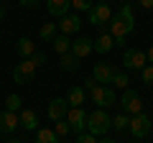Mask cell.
I'll use <instances>...</instances> for the list:
<instances>
[{
	"label": "cell",
	"instance_id": "obj_1",
	"mask_svg": "<svg viewBox=\"0 0 153 143\" xmlns=\"http://www.w3.org/2000/svg\"><path fill=\"white\" fill-rule=\"evenodd\" d=\"M135 31V18H133V5L130 3H123L120 10L115 13L110 18V33H112V39H125L130 33Z\"/></svg>",
	"mask_w": 153,
	"mask_h": 143
},
{
	"label": "cell",
	"instance_id": "obj_2",
	"mask_svg": "<svg viewBox=\"0 0 153 143\" xmlns=\"http://www.w3.org/2000/svg\"><path fill=\"white\" fill-rule=\"evenodd\" d=\"M84 89H89V95H92V102L100 105V107H110V105L117 102V95H115V89L110 87V84H97V82H94V77L84 79Z\"/></svg>",
	"mask_w": 153,
	"mask_h": 143
},
{
	"label": "cell",
	"instance_id": "obj_3",
	"mask_svg": "<svg viewBox=\"0 0 153 143\" xmlns=\"http://www.w3.org/2000/svg\"><path fill=\"white\" fill-rule=\"evenodd\" d=\"M110 128H112V118H110L102 107L87 115V130L92 133V136H105Z\"/></svg>",
	"mask_w": 153,
	"mask_h": 143
},
{
	"label": "cell",
	"instance_id": "obj_4",
	"mask_svg": "<svg viewBox=\"0 0 153 143\" xmlns=\"http://www.w3.org/2000/svg\"><path fill=\"white\" fill-rule=\"evenodd\" d=\"M36 61L33 59H23L16 64V69H13V79H16V84H28L33 82V77H36Z\"/></svg>",
	"mask_w": 153,
	"mask_h": 143
},
{
	"label": "cell",
	"instance_id": "obj_5",
	"mask_svg": "<svg viewBox=\"0 0 153 143\" xmlns=\"http://www.w3.org/2000/svg\"><path fill=\"white\" fill-rule=\"evenodd\" d=\"M110 18H112V10H110V5L105 3V0H100V3H94V5L89 8V23H92L94 28L107 26Z\"/></svg>",
	"mask_w": 153,
	"mask_h": 143
},
{
	"label": "cell",
	"instance_id": "obj_6",
	"mask_svg": "<svg viewBox=\"0 0 153 143\" xmlns=\"http://www.w3.org/2000/svg\"><path fill=\"white\" fill-rule=\"evenodd\" d=\"M128 130H130L135 138H146V136H151V130H153V120L146 115V112H138V115L130 118Z\"/></svg>",
	"mask_w": 153,
	"mask_h": 143
},
{
	"label": "cell",
	"instance_id": "obj_7",
	"mask_svg": "<svg viewBox=\"0 0 153 143\" xmlns=\"http://www.w3.org/2000/svg\"><path fill=\"white\" fill-rule=\"evenodd\" d=\"M120 105H123V112H128V115H138V112H143L140 95H138L135 89H130V87H125V92H123V97H120Z\"/></svg>",
	"mask_w": 153,
	"mask_h": 143
},
{
	"label": "cell",
	"instance_id": "obj_8",
	"mask_svg": "<svg viewBox=\"0 0 153 143\" xmlns=\"http://www.w3.org/2000/svg\"><path fill=\"white\" fill-rule=\"evenodd\" d=\"M123 64H125V69H138L140 72L143 66L148 64V56L143 49H128L125 54H123Z\"/></svg>",
	"mask_w": 153,
	"mask_h": 143
},
{
	"label": "cell",
	"instance_id": "obj_9",
	"mask_svg": "<svg viewBox=\"0 0 153 143\" xmlns=\"http://www.w3.org/2000/svg\"><path fill=\"white\" fill-rule=\"evenodd\" d=\"M66 123L71 125L74 133H82L84 128H87V112H84L82 107H69V112H66Z\"/></svg>",
	"mask_w": 153,
	"mask_h": 143
},
{
	"label": "cell",
	"instance_id": "obj_10",
	"mask_svg": "<svg viewBox=\"0 0 153 143\" xmlns=\"http://www.w3.org/2000/svg\"><path fill=\"white\" fill-rule=\"evenodd\" d=\"M69 107H71V105L66 102V97H54V100L49 102V118H51L54 123H56V120H64L66 112H69Z\"/></svg>",
	"mask_w": 153,
	"mask_h": 143
},
{
	"label": "cell",
	"instance_id": "obj_11",
	"mask_svg": "<svg viewBox=\"0 0 153 143\" xmlns=\"http://www.w3.org/2000/svg\"><path fill=\"white\" fill-rule=\"evenodd\" d=\"M112 74H115V66L107 64V61H100V64H94L92 69V77L97 84H110L112 82Z\"/></svg>",
	"mask_w": 153,
	"mask_h": 143
},
{
	"label": "cell",
	"instance_id": "obj_12",
	"mask_svg": "<svg viewBox=\"0 0 153 143\" xmlns=\"http://www.w3.org/2000/svg\"><path fill=\"white\" fill-rule=\"evenodd\" d=\"M21 125V115L13 110H3L0 112V133H16V128Z\"/></svg>",
	"mask_w": 153,
	"mask_h": 143
},
{
	"label": "cell",
	"instance_id": "obj_13",
	"mask_svg": "<svg viewBox=\"0 0 153 143\" xmlns=\"http://www.w3.org/2000/svg\"><path fill=\"white\" fill-rule=\"evenodd\" d=\"M92 51H94L92 39H87V36H79L76 41H71V54H74L76 59H84V56H89Z\"/></svg>",
	"mask_w": 153,
	"mask_h": 143
},
{
	"label": "cell",
	"instance_id": "obj_14",
	"mask_svg": "<svg viewBox=\"0 0 153 143\" xmlns=\"http://www.w3.org/2000/svg\"><path fill=\"white\" fill-rule=\"evenodd\" d=\"M79 28H82V21H79V16H76V13H74V16H69V13H66V16L59 21V31L66 33V36L79 33Z\"/></svg>",
	"mask_w": 153,
	"mask_h": 143
},
{
	"label": "cell",
	"instance_id": "obj_15",
	"mask_svg": "<svg viewBox=\"0 0 153 143\" xmlns=\"http://www.w3.org/2000/svg\"><path fill=\"white\" fill-rule=\"evenodd\" d=\"M71 8V0H46V10L54 18H64Z\"/></svg>",
	"mask_w": 153,
	"mask_h": 143
},
{
	"label": "cell",
	"instance_id": "obj_16",
	"mask_svg": "<svg viewBox=\"0 0 153 143\" xmlns=\"http://www.w3.org/2000/svg\"><path fill=\"white\" fill-rule=\"evenodd\" d=\"M92 46H94V51H97V54H110V51H112V46H115L112 33H100L97 41H92Z\"/></svg>",
	"mask_w": 153,
	"mask_h": 143
},
{
	"label": "cell",
	"instance_id": "obj_17",
	"mask_svg": "<svg viewBox=\"0 0 153 143\" xmlns=\"http://www.w3.org/2000/svg\"><path fill=\"white\" fill-rule=\"evenodd\" d=\"M16 54L21 56V59H31V56L36 54V44H33L31 39H26V36H23V39L16 41Z\"/></svg>",
	"mask_w": 153,
	"mask_h": 143
},
{
	"label": "cell",
	"instance_id": "obj_18",
	"mask_svg": "<svg viewBox=\"0 0 153 143\" xmlns=\"http://www.w3.org/2000/svg\"><path fill=\"white\" fill-rule=\"evenodd\" d=\"M51 46H54V51L56 54H66V51H71V41H69V36L66 33H56L54 39H51Z\"/></svg>",
	"mask_w": 153,
	"mask_h": 143
},
{
	"label": "cell",
	"instance_id": "obj_19",
	"mask_svg": "<svg viewBox=\"0 0 153 143\" xmlns=\"http://www.w3.org/2000/svg\"><path fill=\"white\" fill-rule=\"evenodd\" d=\"M18 115H21V128H26V130H36V123H38V115H36V110L26 107V110H21Z\"/></svg>",
	"mask_w": 153,
	"mask_h": 143
},
{
	"label": "cell",
	"instance_id": "obj_20",
	"mask_svg": "<svg viewBox=\"0 0 153 143\" xmlns=\"http://www.w3.org/2000/svg\"><path fill=\"white\" fill-rule=\"evenodd\" d=\"M84 92H87L84 87H69V92H66V102H69L71 107H82Z\"/></svg>",
	"mask_w": 153,
	"mask_h": 143
},
{
	"label": "cell",
	"instance_id": "obj_21",
	"mask_svg": "<svg viewBox=\"0 0 153 143\" xmlns=\"http://www.w3.org/2000/svg\"><path fill=\"white\" fill-rule=\"evenodd\" d=\"M36 143H59V136H56L54 128H38L36 130Z\"/></svg>",
	"mask_w": 153,
	"mask_h": 143
},
{
	"label": "cell",
	"instance_id": "obj_22",
	"mask_svg": "<svg viewBox=\"0 0 153 143\" xmlns=\"http://www.w3.org/2000/svg\"><path fill=\"white\" fill-rule=\"evenodd\" d=\"M61 69H64V72H76V69H79V59H76L71 51L61 54Z\"/></svg>",
	"mask_w": 153,
	"mask_h": 143
},
{
	"label": "cell",
	"instance_id": "obj_23",
	"mask_svg": "<svg viewBox=\"0 0 153 143\" xmlns=\"http://www.w3.org/2000/svg\"><path fill=\"white\" fill-rule=\"evenodd\" d=\"M128 125H130V115H128V112H120V115H115V118H112V128H115L117 133L128 130Z\"/></svg>",
	"mask_w": 153,
	"mask_h": 143
},
{
	"label": "cell",
	"instance_id": "obj_24",
	"mask_svg": "<svg viewBox=\"0 0 153 143\" xmlns=\"http://www.w3.org/2000/svg\"><path fill=\"white\" fill-rule=\"evenodd\" d=\"M5 110H13V112H21L23 110L21 95H8V97H5Z\"/></svg>",
	"mask_w": 153,
	"mask_h": 143
},
{
	"label": "cell",
	"instance_id": "obj_25",
	"mask_svg": "<svg viewBox=\"0 0 153 143\" xmlns=\"http://www.w3.org/2000/svg\"><path fill=\"white\" fill-rule=\"evenodd\" d=\"M38 36H41L44 41H51V39L56 36V21H51V23H44V26H41V33H38Z\"/></svg>",
	"mask_w": 153,
	"mask_h": 143
},
{
	"label": "cell",
	"instance_id": "obj_26",
	"mask_svg": "<svg viewBox=\"0 0 153 143\" xmlns=\"http://www.w3.org/2000/svg\"><path fill=\"white\" fill-rule=\"evenodd\" d=\"M140 82L146 84V87H153V64H146L140 69Z\"/></svg>",
	"mask_w": 153,
	"mask_h": 143
},
{
	"label": "cell",
	"instance_id": "obj_27",
	"mask_svg": "<svg viewBox=\"0 0 153 143\" xmlns=\"http://www.w3.org/2000/svg\"><path fill=\"white\" fill-rule=\"evenodd\" d=\"M128 82H130V79H128V74H125V72H117V69H115V74H112V82H110V84H115V87L125 89V87H128Z\"/></svg>",
	"mask_w": 153,
	"mask_h": 143
},
{
	"label": "cell",
	"instance_id": "obj_28",
	"mask_svg": "<svg viewBox=\"0 0 153 143\" xmlns=\"http://www.w3.org/2000/svg\"><path fill=\"white\" fill-rule=\"evenodd\" d=\"M54 130H56V136H59V138H64V136H69V133H71V125L66 123V118H64V120H56Z\"/></svg>",
	"mask_w": 153,
	"mask_h": 143
},
{
	"label": "cell",
	"instance_id": "obj_29",
	"mask_svg": "<svg viewBox=\"0 0 153 143\" xmlns=\"http://www.w3.org/2000/svg\"><path fill=\"white\" fill-rule=\"evenodd\" d=\"M92 5H94V0H71V8H74L76 13H79V10H87L89 13Z\"/></svg>",
	"mask_w": 153,
	"mask_h": 143
},
{
	"label": "cell",
	"instance_id": "obj_30",
	"mask_svg": "<svg viewBox=\"0 0 153 143\" xmlns=\"http://www.w3.org/2000/svg\"><path fill=\"white\" fill-rule=\"evenodd\" d=\"M76 143H97V136H92L89 130L87 133L82 130V133H76Z\"/></svg>",
	"mask_w": 153,
	"mask_h": 143
},
{
	"label": "cell",
	"instance_id": "obj_31",
	"mask_svg": "<svg viewBox=\"0 0 153 143\" xmlns=\"http://www.w3.org/2000/svg\"><path fill=\"white\" fill-rule=\"evenodd\" d=\"M31 59L36 61V66H41V64H46V54H44V51H36V54H33Z\"/></svg>",
	"mask_w": 153,
	"mask_h": 143
},
{
	"label": "cell",
	"instance_id": "obj_32",
	"mask_svg": "<svg viewBox=\"0 0 153 143\" xmlns=\"http://www.w3.org/2000/svg\"><path fill=\"white\" fill-rule=\"evenodd\" d=\"M18 3H21L23 8H38V3H41V0H18Z\"/></svg>",
	"mask_w": 153,
	"mask_h": 143
},
{
	"label": "cell",
	"instance_id": "obj_33",
	"mask_svg": "<svg viewBox=\"0 0 153 143\" xmlns=\"http://www.w3.org/2000/svg\"><path fill=\"white\" fill-rule=\"evenodd\" d=\"M138 5L140 8H153V0H138Z\"/></svg>",
	"mask_w": 153,
	"mask_h": 143
},
{
	"label": "cell",
	"instance_id": "obj_34",
	"mask_svg": "<svg viewBox=\"0 0 153 143\" xmlns=\"http://www.w3.org/2000/svg\"><path fill=\"white\" fill-rule=\"evenodd\" d=\"M146 56H148V61H151V64H153V46H151V49L146 51Z\"/></svg>",
	"mask_w": 153,
	"mask_h": 143
},
{
	"label": "cell",
	"instance_id": "obj_35",
	"mask_svg": "<svg viewBox=\"0 0 153 143\" xmlns=\"http://www.w3.org/2000/svg\"><path fill=\"white\" fill-rule=\"evenodd\" d=\"M5 143H23V141H21V138H8Z\"/></svg>",
	"mask_w": 153,
	"mask_h": 143
},
{
	"label": "cell",
	"instance_id": "obj_36",
	"mask_svg": "<svg viewBox=\"0 0 153 143\" xmlns=\"http://www.w3.org/2000/svg\"><path fill=\"white\" fill-rule=\"evenodd\" d=\"M97 143H117V141H112V138H102V141H97Z\"/></svg>",
	"mask_w": 153,
	"mask_h": 143
},
{
	"label": "cell",
	"instance_id": "obj_37",
	"mask_svg": "<svg viewBox=\"0 0 153 143\" xmlns=\"http://www.w3.org/2000/svg\"><path fill=\"white\" fill-rule=\"evenodd\" d=\"M3 16H5V8H3V5H0V21H3Z\"/></svg>",
	"mask_w": 153,
	"mask_h": 143
},
{
	"label": "cell",
	"instance_id": "obj_38",
	"mask_svg": "<svg viewBox=\"0 0 153 143\" xmlns=\"http://www.w3.org/2000/svg\"><path fill=\"white\" fill-rule=\"evenodd\" d=\"M123 3H125V0H123Z\"/></svg>",
	"mask_w": 153,
	"mask_h": 143
}]
</instances>
